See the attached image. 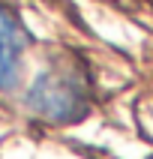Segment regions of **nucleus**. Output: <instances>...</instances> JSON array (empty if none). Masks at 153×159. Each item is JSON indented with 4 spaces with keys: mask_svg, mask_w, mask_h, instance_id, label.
<instances>
[{
    "mask_svg": "<svg viewBox=\"0 0 153 159\" xmlns=\"http://www.w3.org/2000/svg\"><path fill=\"white\" fill-rule=\"evenodd\" d=\"M27 108L51 123H75L87 114V84L72 69H45L27 90Z\"/></svg>",
    "mask_w": 153,
    "mask_h": 159,
    "instance_id": "1",
    "label": "nucleus"
},
{
    "mask_svg": "<svg viewBox=\"0 0 153 159\" xmlns=\"http://www.w3.org/2000/svg\"><path fill=\"white\" fill-rule=\"evenodd\" d=\"M21 51H24V30L18 18L0 3V87H6L15 78Z\"/></svg>",
    "mask_w": 153,
    "mask_h": 159,
    "instance_id": "2",
    "label": "nucleus"
},
{
    "mask_svg": "<svg viewBox=\"0 0 153 159\" xmlns=\"http://www.w3.org/2000/svg\"><path fill=\"white\" fill-rule=\"evenodd\" d=\"M150 159H153V156H150Z\"/></svg>",
    "mask_w": 153,
    "mask_h": 159,
    "instance_id": "3",
    "label": "nucleus"
}]
</instances>
